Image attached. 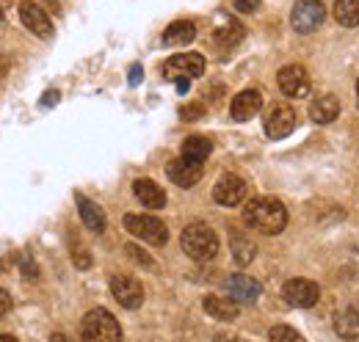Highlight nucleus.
<instances>
[{
    "label": "nucleus",
    "mask_w": 359,
    "mask_h": 342,
    "mask_svg": "<svg viewBox=\"0 0 359 342\" xmlns=\"http://www.w3.org/2000/svg\"><path fill=\"white\" fill-rule=\"evenodd\" d=\"M260 3H263V0H235V11H241V14H255V11L260 8Z\"/></svg>",
    "instance_id": "29"
},
{
    "label": "nucleus",
    "mask_w": 359,
    "mask_h": 342,
    "mask_svg": "<svg viewBox=\"0 0 359 342\" xmlns=\"http://www.w3.org/2000/svg\"><path fill=\"white\" fill-rule=\"evenodd\" d=\"M334 331L343 340H357L359 337V306H348L343 312H337L334 317Z\"/></svg>",
    "instance_id": "21"
},
{
    "label": "nucleus",
    "mask_w": 359,
    "mask_h": 342,
    "mask_svg": "<svg viewBox=\"0 0 359 342\" xmlns=\"http://www.w3.org/2000/svg\"><path fill=\"white\" fill-rule=\"evenodd\" d=\"M340 114V100L334 94H320L310 102V119L315 125H329Z\"/></svg>",
    "instance_id": "17"
},
{
    "label": "nucleus",
    "mask_w": 359,
    "mask_h": 342,
    "mask_svg": "<svg viewBox=\"0 0 359 342\" xmlns=\"http://www.w3.org/2000/svg\"><path fill=\"white\" fill-rule=\"evenodd\" d=\"M22 276H25V279H31V282H36V279H39V268H36V262H34L28 254H22Z\"/></svg>",
    "instance_id": "27"
},
{
    "label": "nucleus",
    "mask_w": 359,
    "mask_h": 342,
    "mask_svg": "<svg viewBox=\"0 0 359 342\" xmlns=\"http://www.w3.org/2000/svg\"><path fill=\"white\" fill-rule=\"evenodd\" d=\"M246 191L249 188L238 174H224L213 188V199L219 205H224V207H235V205H241L246 199Z\"/></svg>",
    "instance_id": "12"
},
{
    "label": "nucleus",
    "mask_w": 359,
    "mask_h": 342,
    "mask_svg": "<svg viewBox=\"0 0 359 342\" xmlns=\"http://www.w3.org/2000/svg\"><path fill=\"white\" fill-rule=\"evenodd\" d=\"M58 100H61V94L53 88V91H45V97H42V105H45V108H50V105H55Z\"/></svg>",
    "instance_id": "33"
},
{
    "label": "nucleus",
    "mask_w": 359,
    "mask_h": 342,
    "mask_svg": "<svg viewBox=\"0 0 359 342\" xmlns=\"http://www.w3.org/2000/svg\"><path fill=\"white\" fill-rule=\"evenodd\" d=\"M8 309H11V296H8V290H0V317L8 315Z\"/></svg>",
    "instance_id": "31"
},
{
    "label": "nucleus",
    "mask_w": 359,
    "mask_h": 342,
    "mask_svg": "<svg viewBox=\"0 0 359 342\" xmlns=\"http://www.w3.org/2000/svg\"><path fill=\"white\" fill-rule=\"evenodd\" d=\"M326 20V6L320 0H296L290 11V25L296 34H313Z\"/></svg>",
    "instance_id": "5"
},
{
    "label": "nucleus",
    "mask_w": 359,
    "mask_h": 342,
    "mask_svg": "<svg viewBox=\"0 0 359 342\" xmlns=\"http://www.w3.org/2000/svg\"><path fill=\"white\" fill-rule=\"evenodd\" d=\"M202 306H205V312H208L210 317H216V320H235V317H238V303L232 299L208 296V299L202 301Z\"/></svg>",
    "instance_id": "22"
},
{
    "label": "nucleus",
    "mask_w": 359,
    "mask_h": 342,
    "mask_svg": "<svg viewBox=\"0 0 359 342\" xmlns=\"http://www.w3.org/2000/svg\"><path fill=\"white\" fill-rule=\"evenodd\" d=\"M296 130V111L290 105H276L266 119V132L269 138L279 141V138H287L290 132Z\"/></svg>",
    "instance_id": "13"
},
{
    "label": "nucleus",
    "mask_w": 359,
    "mask_h": 342,
    "mask_svg": "<svg viewBox=\"0 0 359 342\" xmlns=\"http://www.w3.org/2000/svg\"><path fill=\"white\" fill-rule=\"evenodd\" d=\"M357 97H359V81H357Z\"/></svg>",
    "instance_id": "40"
},
{
    "label": "nucleus",
    "mask_w": 359,
    "mask_h": 342,
    "mask_svg": "<svg viewBox=\"0 0 359 342\" xmlns=\"http://www.w3.org/2000/svg\"><path fill=\"white\" fill-rule=\"evenodd\" d=\"M0 20H3V6H0Z\"/></svg>",
    "instance_id": "39"
},
{
    "label": "nucleus",
    "mask_w": 359,
    "mask_h": 342,
    "mask_svg": "<svg viewBox=\"0 0 359 342\" xmlns=\"http://www.w3.org/2000/svg\"><path fill=\"white\" fill-rule=\"evenodd\" d=\"M202 114H205L202 105H194V108H182V111H180L182 119H196V116H202Z\"/></svg>",
    "instance_id": "30"
},
{
    "label": "nucleus",
    "mask_w": 359,
    "mask_h": 342,
    "mask_svg": "<svg viewBox=\"0 0 359 342\" xmlns=\"http://www.w3.org/2000/svg\"><path fill=\"white\" fill-rule=\"evenodd\" d=\"M255 243L252 240H246L243 235H235L232 232V256H235V262L238 265H249L252 259H255Z\"/></svg>",
    "instance_id": "25"
},
{
    "label": "nucleus",
    "mask_w": 359,
    "mask_h": 342,
    "mask_svg": "<svg viewBox=\"0 0 359 342\" xmlns=\"http://www.w3.org/2000/svg\"><path fill=\"white\" fill-rule=\"evenodd\" d=\"M269 340L271 342H304V337H302L296 329H290V326H273L269 331Z\"/></svg>",
    "instance_id": "26"
},
{
    "label": "nucleus",
    "mask_w": 359,
    "mask_h": 342,
    "mask_svg": "<svg viewBox=\"0 0 359 342\" xmlns=\"http://www.w3.org/2000/svg\"><path fill=\"white\" fill-rule=\"evenodd\" d=\"M166 174H169V179H172L175 185L191 188V185H196V182L202 179V163H191V160H185V158H175V160H169Z\"/></svg>",
    "instance_id": "15"
},
{
    "label": "nucleus",
    "mask_w": 359,
    "mask_h": 342,
    "mask_svg": "<svg viewBox=\"0 0 359 342\" xmlns=\"http://www.w3.org/2000/svg\"><path fill=\"white\" fill-rule=\"evenodd\" d=\"M20 17H22V25H25L31 34H36L39 39H50V36H53V22H50L47 11L39 3L22 0V3H20Z\"/></svg>",
    "instance_id": "11"
},
{
    "label": "nucleus",
    "mask_w": 359,
    "mask_h": 342,
    "mask_svg": "<svg viewBox=\"0 0 359 342\" xmlns=\"http://www.w3.org/2000/svg\"><path fill=\"white\" fill-rule=\"evenodd\" d=\"M50 342H72V340H69L67 334H61V331H55V334L50 337Z\"/></svg>",
    "instance_id": "36"
},
{
    "label": "nucleus",
    "mask_w": 359,
    "mask_h": 342,
    "mask_svg": "<svg viewBox=\"0 0 359 342\" xmlns=\"http://www.w3.org/2000/svg\"><path fill=\"white\" fill-rule=\"evenodd\" d=\"M210 152H213V144L205 135H191V138L182 141V158L191 160V163H205Z\"/></svg>",
    "instance_id": "19"
},
{
    "label": "nucleus",
    "mask_w": 359,
    "mask_h": 342,
    "mask_svg": "<svg viewBox=\"0 0 359 342\" xmlns=\"http://www.w3.org/2000/svg\"><path fill=\"white\" fill-rule=\"evenodd\" d=\"M180 246H182V252L191 256V259L208 262V259H213V256L219 254V235H216L208 224L194 221V224H188V226L182 229Z\"/></svg>",
    "instance_id": "2"
},
{
    "label": "nucleus",
    "mask_w": 359,
    "mask_h": 342,
    "mask_svg": "<svg viewBox=\"0 0 359 342\" xmlns=\"http://www.w3.org/2000/svg\"><path fill=\"white\" fill-rule=\"evenodd\" d=\"M75 202H78V213H81V221L89 226L91 232H105V226H108V221H105V213H102V207L100 205H94L91 199H86L83 193H75Z\"/></svg>",
    "instance_id": "18"
},
{
    "label": "nucleus",
    "mask_w": 359,
    "mask_h": 342,
    "mask_svg": "<svg viewBox=\"0 0 359 342\" xmlns=\"http://www.w3.org/2000/svg\"><path fill=\"white\" fill-rule=\"evenodd\" d=\"M202 72H205V58L199 53H180L163 64V75L172 83H182V81L191 83V78H199Z\"/></svg>",
    "instance_id": "6"
},
{
    "label": "nucleus",
    "mask_w": 359,
    "mask_h": 342,
    "mask_svg": "<svg viewBox=\"0 0 359 342\" xmlns=\"http://www.w3.org/2000/svg\"><path fill=\"white\" fill-rule=\"evenodd\" d=\"M81 337L83 342H122V329L108 309H91L81 320Z\"/></svg>",
    "instance_id": "3"
},
{
    "label": "nucleus",
    "mask_w": 359,
    "mask_h": 342,
    "mask_svg": "<svg viewBox=\"0 0 359 342\" xmlns=\"http://www.w3.org/2000/svg\"><path fill=\"white\" fill-rule=\"evenodd\" d=\"M282 299L287 301L290 306H296V309H310L320 299V287L310 279H290L282 287Z\"/></svg>",
    "instance_id": "7"
},
{
    "label": "nucleus",
    "mask_w": 359,
    "mask_h": 342,
    "mask_svg": "<svg viewBox=\"0 0 359 342\" xmlns=\"http://www.w3.org/2000/svg\"><path fill=\"white\" fill-rule=\"evenodd\" d=\"M276 81H279L282 94H287V97H307L310 94V72L302 64L282 67L279 75H276Z\"/></svg>",
    "instance_id": "8"
},
{
    "label": "nucleus",
    "mask_w": 359,
    "mask_h": 342,
    "mask_svg": "<svg viewBox=\"0 0 359 342\" xmlns=\"http://www.w3.org/2000/svg\"><path fill=\"white\" fill-rule=\"evenodd\" d=\"M133 193L147 210H161L166 205V193H163V188L155 179H135Z\"/></svg>",
    "instance_id": "16"
},
{
    "label": "nucleus",
    "mask_w": 359,
    "mask_h": 342,
    "mask_svg": "<svg viewBox=\"0 0 359 342\" xmlns=\"http://www.w3.org/2000/svg\"><path fill=\"white\" fill-rule=\"evenodd\" d=\"M141 75H144V72H141V67H138V64H133V67H130V86L141 83Z\"/></svg>",
    "instance_id": "34"
},
{
    "label": "nucleus",
    "mask_w": 359,
    "mask_h": 342,
    "mask_svg": "<svg viewBox=\"0 0 359 342\" xmlns=\"http://www.w3.org/2000/svg\"><path fill=\"white\" fill-rule=\"evenodd\" d=\"M6 72H8V58H6L3 53H0V78H3Z\"/></svg>",
    "instance_id": "35"
},
{
    "label": "nucleus",
    "mask_w": 359,
    "mask_h": 342,
    "mask_svg": "<svg viewBox=\"0 0 359 342\" xmlns=\"http://www.w3.org/2000/svg\"><path fill=\"white\" fill-rule=\"evenodd\" d=\"M224 290H226V296L235 301L238 306H241V303H255V301L260 299V293H263L260 282H255L252 276H243V273H232V276H226Z\"/></svg>",
    "instance_id": "10"
},
{
    "label": "nucleus",
    "mask_w": 359,
    "mask_h": 342,
    "mask_svg": "<svg viewBox=\"0 0 359 342\" xmlns=\"http://www.w3.org/2000/svg\"><path fill=\"white\" fill-rule=\"evenodd\" d=\"M243 224L263 235H279L287 226V210L273 196H257L243 207Z\"/></svg>",
    "instance_id": "1"
},
{
    "label": "nucleus",
    "mask_w": 359,
    "mask_h": 342,
    "mask_svg": "<svg viewBox=\"0 0 359 342\" xmlns=\"http://www.w3.org/2000/svg\"><path fill=\"white\" fill-rule=\"evenodd\" d=\"M241 39H243V25H238L235 20H226L224 25L213 34V42L222 44V47H235Z\"/></svg>",
    "instance_id": "24"
},
{
    "label": "nucleus",
    "mask_w": 359,
    "mask_h": 342,
    "mask_svg": "<svg viewBox=\"0 0 359 342\" xmlns=\"http://www.w3.org/2000/svg\"><path fill=\"white\" fill-rule=\"evenodd\" d=\"M332 14H334V20H337L343 28H357L359 25V0H334Z\"/></svg>",
    "instance_id": "23"
},
{
    "label": "nucleus",
    "mask_w": 359,
    "mask_h": 342,
    "mask_svg": "<svg viewBox=\"0 0 359 342\" xmlns=\"http://www.w3.org/2000/svg\"><path fill=\"white\" fill-rule=\"evenodd\" d=\"M125 229L130 235H135L138 240L149 243V246H163L169 240L166 224L161 218H155V215H135V213L125 215Z\"/></svg>",
    "instance_id": "4"
},
{
    "label": "nucleus",
    "mask_w": 359,
    "mask_h": 342,
    "mask_svg": "<svg viewBox=\"0 0 359 342\" xmlns=\"http://www.w3.org/2000/svg\"><path fill=\"white\" fill-rule=\"evenodd\" d=\"M216 340H219V342H241V340H232V337H224V334H219Z\"/></svg>",
    "instance_id": "38"
},
{
    "label": "nucleus",
    "mask_w": 359,
    "mask_h": 342,
    "mask_svg": "<svg viewBox=\"0 0 359 342\" xmlns=\"http://www.w3.org/2000/svg\"><path fill=\"white\" fill-rule=\"evenodd\" d=\"M75 265H78V268H89L91 265L89 252H83V249H81V252H75Z\"/></svg>",
    "instance_id": "32"
},
{
    "label": "nucleus",
    "mask_w": 359,
    "mask_h": 342,
    "mask_svg": "<svg viewBox=\"0 0 359 342\" xmlns=\"http://www.w3.org/2000/svg\"><path fill=\"white\" fill-rule=\"evenodd\" d=\"M125 252H128V256H130L133 262H138V265H147V268L152 265V259L144 254V252H141L138 246H133V243H130V246H125Z\"/></svg>",
    "instance_id": "28"
},
{
    "label": "nucleus",
    "mask_w": 359,
    "mask_h": 342,
    "mask_svg": "<svg viewBox=\"0 0 359 342\" xmlns=\"http://www.w3.org/2000/svg\"><path fill=\"white\" fill-rule=\"evenodd\" d=\"M111 293H114V299L119 301L125 309H138L144 303V287H141V282L133 279V276H125V273H116L111 279Z\"/></svg>",
    "instance_id": "9"
},
{
    "label": "nucleus",
    "mask_w": 359,
    "mask_h": 342,
    "mask_svg": "<svg viewBox=\"0 0 359 342\" xmlns=\"http://www.w3.org/2000/svg\"><path fill=\"white\" fill-rule=\"evenodd\" d=\"M260 108H263V94H260L257 88H246V91H241V94L232 100L229 116H232L235 122H249L252 116H257Z\"/></svg>",
    "instance_id": "14"
},
{
    "label": "nucleus",
    "mask_w": 359,
    "mask_h": 342,
    "mask_svg": "<svg viewBox=\"0 0 359 342\" xmlns=\"http://www.w3.org/2000/svg\"><path fill=\"white\" fill-rule=\"evenodd\" d=\"M194 39H196V25L188 22V20H177V22H172V25L163 31V44H169V47L191 44Z\"/></svg>",
    "instance_id": "20"
},
{
    "label": "nucleus",
    "mask_w": 359,
    "mask_h": 342,
    "mask_svg": "<svg viewBox=\"0 0 359 342\" xmlns=\"http://www.w3.org/2000/svg\"><path fill=\"white\" fill-rule=\"evenodd\" d=\"M0 342H20L17 337H11V334H0Z\"/></svg>",
    "instance_id": "37"
}]
</instances>
